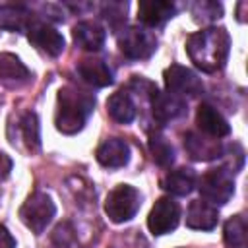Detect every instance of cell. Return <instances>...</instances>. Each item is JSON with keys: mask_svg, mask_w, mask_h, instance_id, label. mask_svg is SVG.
<instances>
[{"mask_svg": "<svg viewBox=\"0 0 248 248\" xmlns=\"http://www.w3.org/2000/svg\"><path fill=\"white\" fill-rule=\"evenodd\" d=\"M180 223V205L170 196H163L155 202L147 215V229L155 236L172 232Z\"/></svg>", "mask_w": 248, "mask_h": 248, "instance_id": "obj_7", "label": "cell"}, {"mask_svg": "<svg viewBox=\"0 0 248 248\" xmlns=\"http://www.w3.org/2000/svg\"><path fill=\"white\" fill-rule=\"evenodd\" d=\"M56 215V205L52 198L45 192H33L27 196L23 205L19 207V219L21 223L35 234H41L52 217Z\"/></svg>", "mask_w": 248, "mask_h": 248, "instance_id": "obj_5", "label": "cell"}, {"mask_svg": "<svg viewBox=\"0 0 248 248\" xmlns=\"http://www.w3.org/2000/svg\"><path fill=\"white\" fill-rule=\"evenodd\" d=\"M95 157L105 169H120L130 161V145L122 138H107L99 143Z\"/></svg>", "mask_w": 248, "mask_h": 248, "instance_id": "obj_11", "label": "cell"}, {"mask_svg": "<svg viewBox=\"0 0 248 248\" xmlns=\"http://www.w3.org/2000/svg\"><path fill=\"white\" fill-rule=\"evenodd\" d=\"M190 12H192V16L198 23H211V21H215L223 16V6L219 2L202 0V2H194Z\"/></svg>", "mask_w": 248, "mask_h": 248, "instance_id": "obj_25", "label": "cell"}, {"mask_svg": "<svg viewBox=\"0 0 248 248\" xmlns=\"http://www.w3.org/2000/svg\"><path fill=\"white\" fill-rule=\"evenodd\" d=\"M198 190L203 202L211 205H225L234 194V176L227 167H215L202 174L198 180Z\"/></svg>", "mask_w": 248, "mask_h": 248, "instance_id": "obj_3", "label": "cell"}, {"mask_svg": "<svg viewBox=\"0 0 248 248\" xmlns=\"http://www.w3.org/2000/svg\"><path fill=\"white\" fill-rule=\"evenodd\" d=\"M78 74L85 83L93 87H107L114 81L112 70L108 68V64L103 58H95V56L81 58L78 62Z\"/></svg>", "mask_w": 248, "mask_h": 248, "instance_id": "obj_16", "label": "cell"}, {"mask_svg": "<svg viewBox=\"0 0 248 248\" xmlns=\"http://www.w3.org/2000/svg\"><path fill=\"white\" fill-rule=\"evenodd\" d=\"M147 147H149V153H151L153 161H155L159 167H169V165L174 161V149H172L170 141H169L159 130L149 132Z\"/></svg>", "mask_w": 248, "mask_h": 248, "instance_id": "obj_24", "label": "cell"}, {"mask_svg": "<svg viewBox=\"0 0 248 248\" xmlns=\"http://www.w3.org/2000/svg\"><path fill=\"white\" fill-rule=\"evenodd\" d=\"M141 205V194L132 184H116L107 200H105V213L112 223H126L136 217Z\"/></svg>", "mask_w": 248, "mask_h": 248, "instance_id": "obj_4", "label": "cell"}, {"mask_svg": "<svg viewBox=\"0 0 248 248\" xmlns=\"http://www.w3.org/2000/svg\"><path fill=\"white\" fill-rule=\"evenodd\" d=\"M27 39L31 45H35L39 50L46 52L48 56H58L64 50V37L48 23L31 19L27 27Z\"/></svg>", "mask_w": 248, "mask_h": 248, "instance_id": "obj_9", "label": "cell"}, {"mask_svg": "<svg viewBox=\"0 0 248 248\" xmlns=\"http://www.w3.org/2000/svg\"><path fill=\"white\" fill-rule=\"evenodd\" d=\"M110 248H120V246H110Z\"/></svg>", "mask_w": 248, "mask_h": 248, "instance_id": "obj_31", "label": "cell"}, {"mask_svg": "<svg viewBox=\"0 0 248 248\" xmlns=\"http://www.w3.org/2000/svg\"><path fill=\"white\" fill-rule=\"evenodd\" d=\"M217 221H219V213L215 205L203 200L190 202L186 209V227L194 231H213L217 227Z\"/></svg>", "mask_w": 248, "mask_h": 248, "instance_id": "obj_17", "label": "cell"}, {"mask_svg": "<svg viewBox=\"0 0 248 248\" xmlns=\"http://www.w3.org/2000/svg\"><path fill=\"white\" fill-rule=\"evenodd\" d=\"M118 48L130 60H145L157 50V37L140 25H130L118 33Z\"/></svg>", "mask_w": 248, "mask_h": 248, "instance_id": "obj_6", "label": "cell"}, {"mask_svg": "<svg viewBox=\"0 0 248 248\" xmlns=\"http://www.w3.org/2000/svg\"><path fill=\"white\" fill-rule=\"evenodd\" d=\"M196 124L198 128L209 136V138H225L231 134V126L227 122V118L209 103H202L196 110Z\"/></svg>", "mask_w": 248, "mask_h": 248, "instance_id": "obj_14", "label": "cell"}, {"mask_svg": "<svg viewBox=\"0 0 248 248\" xmlns=\"http://www.w3.org/2000/svg\"><path fill=\"white\" fill-rule=\"evenodd\" d=\"M163 79H165V87L169 93H174L178 97H196L202 93L203 83L198 78V74L186 66L180 64H170L165 72H163Z\"/></svg>", "mask_w": 248, "mask_h": 248, "instance_id": "obj_8", "label": "cell"}, {"mask_svg": "<svg viewBox=\"0 0 248 248\" xmlns=\"http://www.w3.org/2000/svg\"><path fill=\"white\" fill-rule=\"evenodd\" d=\"M176 16V4L165 0H141L138 4V21L145 27H161Z\"/></svg>", "mask_w": 248, "mask_h": 248, "instance_id": "obj_13", "label": "cell"}, {"mask_svg": "<svg viewBox=\"0 0 248 248\" xmlns=\"http://www.w3.org/2000/svg\"><path fill=\"white\" fill-rule=\"evenodd\" d=\"M31 79L29 68L12 52H0V85L19 89Z\"/></svg>", "mask_w": 248, "mask_h": 248, "instance_id": "obj_12", "label": "cell"}, {"mask_svg": "<svg viewBox=\"0 0 248 248\" xmlns=\"http://www.w3.org/2000/svg\"><path fill=\"white\" fill-rule=\"evenodd\" d=\"M0 248H16V238L4 225H0Z\"/></svg>", "mask_w": 248, "mask_h": 248, "instance_id": "obj_30", "label": "cell"}, {"mask_svg": "<svg viewBox=\"0 0 248 248\" xmlns=\"http://www.w3.org/2000/svg\"><path fill=\"white\" fill-rule=\"evenodd\" d=\"M107 112L110 114V118L118 124H130L136 118V103L132 99V95L124 89L112 93L107 101Z\"/></svg>", "mask_w": 248, "mask_h": 248, "instance_id": "obj_20", "label": "cell"}, {"mask_svg": "<svg viewBox=\"0 0 248 248\" xmlns=\"http://www.w3.org/2000/svg\"><path fill=\"white\" fill-rule=\"evenodd\" d=\"M12 167H14L12 159H10L6 153H2V151H0V180H4V178H8V176H10Z\"/></svg>", "mask_w": 248, "mask_h": 248, "instance_id": "obj_29", "label": "cell"}, {"mask_svg": "<svg viewBox=\"0 0 248 248\" xmlns=\"http://www.w3.org/2000/svg\"><path fill=\"white\" fill-rule=\"evenodd\" d=\"M223 240L227 248H248V227L242 215H232L223 227Z\"/></svg>", "mask_w": 248, "mask_h": 248, "instance_id": "obj_23", "label": "cell"}, {"mask_svg": "<svg viewBox=\"0 0 248 248\" xmlns=\"http://www.w3.org/2000/svg\"><path fill=\"white\" fill-rule=\"evenodd\" d=\"M184 147L188 155L196 161H211L217 157H223V145L215 138H205L198 132H186L184 134Z\"/></svg>", "mask_w": 248, "mask_h": 248, "instance_id": "obj_15", "label": "cell"}, {"mask_svg": "<svg viewBox=\"0 0 248 248\" xmlns=\"http://www.w3.org/2000/svg\"><path fill=\"white\" fill-rule=\"evenodd\" d=\"M151 112L157 124H167L186 112V101L169 91H155L151 95Z\"/></svg>", "mask_w": 248, "mask_h": 248, "instance_id": "obj_10", "label": "cell"}, {"mask_svg": "<svg viewBox=\"0 0 248 248\" xmlns=\"http://www.w3.org/2000/svg\"><path fill=\"white\" fill-rule=\"evenodd\" d=\"M231 50V37L225 27H207L186 39V52L196 68L215 74L225 68Z\"/></svg>", "mask_w": 248, "mask_h": 248, "instance_id": "obj_1", "label": "cell"}, {"mask_svg": "<svg viewBox=\"0 0 248 248\" xmlns=\"http://www.w3.org/2000/svg\"><path fill=\"white\" fill-rule=\"evenodd\" d=\"M95 97L83 89H78L74 85H66L58 91L56 97V112H54V124L56 130L74 136L83 130L89 114L93 112Z\"/></svg>", "mask_w": 248, "mask_h": 248, "instance_id": "obj_2", "label": "cell"}, {"mask_svg": "<svg viewBox=\"0 0 248 248\" xmlns=\"http://www.w3.org/2000/svg\"><path fill=\"white\" fill-rule=\"evenodd\" d=\"M17 134H19V140L25 143L29 153L39 151V147H41V126H39V118L33 110H25L19 116Z\"/></svg>", "mask_w": 248, "mask_h": 248, "instance_id": "obj_21", "label": "cell"}, {"mask_svg": "<svg viewBox=\"0 0 248 248\" xmlns=\"http://www.w3.org/2000/svg\"><path fill=\"white\" fill-rule=\"evenodd\" d=\"M52 244L56 248H76L78 246V234H76V229L70 221H62L54 227L52 231V236H50Z\"/></svg>", "mask_w": 248, "mask_h": 248, "instance_id": "obj_26", "label": "cell"}, {"mask_svg": "<svg viewBox=\"0 0 248 248\" xmlns=\"http://www.w3.org/2000/svg\"><path fill=\"white\" fill-rule=\"evenodd\" d=\"M126 10H128L126 2H108L103 6V17L108 21L112 29H118L126 21Z\"/></svg>", "mask_w": 248, "mask_h": 248, "instance_id": "obj_27", "label": "cell"}, {"mask_svg": "<svg viewBox=\"0 0 248 248\" xmlns=\"http://www.w3.org/2000/svg\"><path fill=\"white\" fill-rule=\"evenodd\" d=\"M196 182H198V176H196L194 169L178 167V169L169 170L163 176L161 186H163V190H167L172 196H188L196 188Z\"/></svg>", "mask_w": 248, "mask_h": 248, "instance_id": "obj_19", "label": "cell"}, {"mask_svg": "<svg viewBox=\"0 0 248 248\" xmlns=\"http://www.w3.org/2000/svg\"><path fill=\"white\" fill-rule=\"evenodd\" d=\"M68 186L72 188V192H74V196H76V200L79 202V203H95V190L91 188V184L89 182H85L83 178H79V176H72L70 180H68Z\"/></svg>", "mask_w": 248, "mask_h": 248, "instance_id": "obj_28", "label": "cell"}, {"mask_svg": "<svg viewBox=\"0 0 248 248\" xmlns=\"http://www.w3.org/2000/svg\"><path fill=\"white\" fill-rule=\"evenodd\" d=\"M31 23V14L25 6H0V27L8 31H27Z\"/></svg>", "mask_w": 248, "mask_h": 248, "instance_id": "obj_22", "label": "cell"}, {"mask_svg": "<svg viewBox=\"0 0 248 248\" xmlns=\"http://www.w3.org/2000/svg\"><path fill=\"white\" fill-rule=\"evenodd\" d=\"M72 37H74V43L83 48V50H91V52H97L101 50V46L105 45V29L97 23V21H89V19H83L79 23L74 25L72 29Z\"/></svg>", "mask_w": 248, "mask_h": 248, "instance_id": "obj_18", "label": "cell"}]
</instances>
